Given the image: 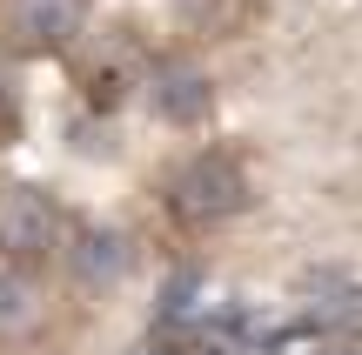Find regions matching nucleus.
I'll return each mask as SVG.
<instances>
[{"mask_svg":"<svg viewBox=\"0 0 362 355\" xmlns=\"http://www.w3.org/2000/svg\"><path fill=\"white\" fill-rule=\"evenodd\" d=\"M94 0H0V40L13 54H54L81 40Z\"/></svg>","mask_w":362,"mask_h":355,"instance_id":"7ed1b4c3","label":"nucleus"},{"mask_svg":"<svg viewBox=\"0 0 362 355\" xmlns=\"http://www.w3.org/2000/svg\"><path fill=\"white\" fill-rule=\"evenodd\" d=\"M148 94H155V114L175 121V128H194V121H208V107H215V88H208V74L194 61H161L155 74H148Z\"/></svg>","mask_w":362,"mask_h":355,"instance_id":"20e7f679","label":"nucleus"},{"mask_svg":"<svg viewBox=\"0 0 362 355\" xmlns=\"http://www.w3.org/2000/svg\"><path fill=\"white\" fill-rule=\"evenodd\" d=\"M67 268H74L81 289H115V282L134 268V241H128V235H115V228H88V235H74V255H67Z\"/></svg>","mask_w":362,"mask_h":355,"instance_id":"39448f33","label":"nucleus"},{"mask_svg":"<svg viewBox=\"0 0 362 355\" xmlns=\"http://www.w3.org/2000/svg\"><path fill=\"white\" fill-rule=\"evenodd\" d=\"M54 248H61V208L47 201V188L7 181L0 188V262L40 268Z\"/></svg>","mask_w":362,"mask_h":355,"instance_id":"f03ea898","label":"nucleus"},{"mask_svg":"<svg viewBox=\"0 0 362 355\" xmlns=\"http://www.w3.org/2000/svg\"><path fill=\"white\" fill-rule=\"evenodd\" d=\"M40 282H34V268H21V262H0V335H34L40 329Z\"/></svg>","mask_w":362,"mask_h":355,"instance_id":"423d86ee","label":"nucleus"},{"mask_svg":"<svg viewBox=\"0 0 362 355\" xmlns=\"http://www.w3.org/2000/svg\"><path fill=\"white\" fill-rule=\"evenodd\" d=\"M302 355H362V342L356 335H322V342H309Z\"/></svg>","mask_w":362,"mask_h":355,"instance_id":"0eeeda50","label":"nucleus"},{"mask_svg":"<svg viewBox=\"0 0 362 355\" xmlns=\"http://www.w3.org/2000/svg\"><path fill=\"white\" fill-rule=\"evenodd\" d=\"M168 208L188 228H215V222H228V215H242L248 208V174H242V161L221 155V148L188 155L168 174Z\"/></svg>","mask_w":362,"mask_h":355,"instance_id":"f257e3e1","label":"nucleus"}]
</instances>
